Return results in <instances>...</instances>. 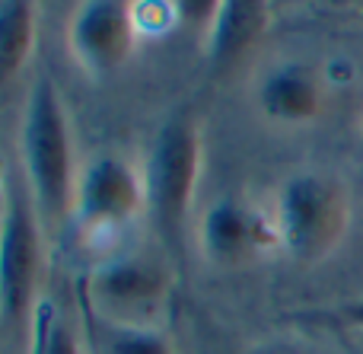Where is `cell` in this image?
Segmentation results:
<instances>
[{"label": "cell", "instance_id": "obj_1", "mask_svg": "<svg viewBox=\"0 0 363 354\" xmlns=\"http://www.w3.org/2000/svg\"><path fill=\"white\" fill-rule=\"evenodd\" d=\"M23 160L26 185H29L32 208L38 214L45 233H57L70 223L77 189L74 140H70L67 109L61 102L57 87L45 77L32 87L23 125Z\"/></svg>", "mask_w": 363, "mask_h": 354}, {"label": "cell", "instance_id": "obj_2", "mask_svg": "<svg viewBox=\"0 0 363 354\" xmlns=\"http://www.w3.org/2000/svg\"><path fill=\"white\" fill-rule=\"evenodd\" d=\"M201 170H204L201 125L188 115H176L157 131L144 166L147 217L166 240V246L182 243L194 192L201 182Z\"/></svg>", "mask_w": 363, "mask_h": 354}, {"label": "cell", "instance_id": "obj_3", "mask_svg": "<svg viewBox=\"0 0 363 354\" xmlns=\"http://www.w3.org/2000/svg\"><path fill=\"white\" fill-rule=\"evenodd\" d=\"M281 249L300 262H319L341 243L351 221L345 189L315 172L290 176L274 201Z\"/></svg>", "mask_w": 363, "mask_h": 354}, {"label": "cell", "instance_id": "obj_4", "mask_svg": "<svg viewBox=\"0 0 363 354\" xmlns=\"http://www.w3.org/2000/svg\"><path fill=\"white\" fill-rule=\"evenodd\" d=\"M140 214H147L144 172H138L128 160L106 153L80 170L70 223L86 246L96 249L115 243L138 223Z\"/></svg>", "mask_w": 363, "mask_h": 354}, {"label": "cell", "instance_id": "obj_5", "mask_svg": "<svg viewBox=\"0 0 363 354\" xmlns=\"http://www.w3.org/2000/svg\"><path fill=\"white\" fill-rule=\"evenodd\" d=\"M169 287V272L157 259L121 253L93 265L86 278V304L106 326L160 329Z\"/></svg>", "mask_w": 363, "mask_h": 354}, {"label": "cell", "instance_id": "obj_6", "mask_svg": "<svg viewBox=\"0 0 363 354\" xmlns=\"http://www.w3.org/2000/svg\"><path fill=\"white\" fill-rule=\"evenodd\" d=\"M42 278V223L29 192L13 195L0 233V319L19 323L35 313V291Z\"/></svg>", "mask_w": 363, "mask_h": 354}, {"label": "cell", "instance_id": "obj_7", "mask_svg": "<svg viewBox=\"0 0 363 354\" xmlns=\"http://www.w3.org/2000/svg\"><path fill=\"white\" fill-rule=\"evenodd\" d=\"M138 42L131 4L121 0H83L67 23V48L80 70L93 80L112 77L131 57Z\"/></svg>", "mask_w": 363, "mask_h": 354}, {"label": "cell", "instance_id": "obj_8", "mask_svg": "<svg viewBox=\"0 0 363 354\" xmlns=\"http://www.w3.org/2000/svg\"><path fill=\"white\" fill-rule=\"evenodd\" d=\"M277 246L274 217L239 198H220L201 217V253L217 268H242Z\"/></svg>", "mask_w": 363, "mask_h": 354}, {"label": "cell", "instance_id": "obj_9", "mask_svg": "<svg viewBox=\"0 0 363 354\" xmlns=\"http://www.w3.org/2000/svg\"><path fill=\"white\" fill-rule=\"evenodd\" d=\"M271 26V10L262 0H226L217 4L204 35V55L213 70H230L258 48Z\"/></svg>", "mask_w": 363, "mask_h": 354}, {"label": "cell", "instance_id": "obj_10", "mask_svg": "<svg viewBox=\"0 0 363 354\" xmlns=\"http://www.w3.org/2000/svg\"><path fill=\"white\" fill-rule=\"evenodd\" d=\"M262 112L271 121H287V125H300V121H313L322 109V89L319 80L309 67L300 64H287L277 67L268 80L262 83Z\"/></svg>", "mask_w": 363, "mask_h": 354}, {"label": "cell", "instance_id": "obj_11", "mask_svg": "<svg viewBox=\"0 0 363 354\" xmlns=\"http://www.w3.org/2000/svg\"><path fill=\"white\" fill-rule=\"evenodd\" d=\"M38 35V10L32 0L0 4V89L29 64Z\"/></svg>", "mask_w": 363, "mask_h": 354}, {"label": "cell", "instance_id": "obj_12", "mask_svg": "<svg viewBox=\"0 0 363 354\" xmlns=\"http://www.w3.org/2000/svg\"><path fill=\"white\" fill-rule=\"evenodd\" d=\"M32 354H83L74 329L51 300H42L32 313Z\"/></svg>", "mask_w": 363, "mask_h": 354}, {"label": "cell", "instance_id": "obj_13", "mask_svg": "<svg viewBox=\"0 0 363 354\" xmlns=\"http://www.w3.org/2000/svg\"><path fill=\"white\" fill-rule=\"evenodd\" d=\"M102 326L99 354H176L163 329H128V326Z\"/></svg>", "mask_w": 363, "mask_h": 354}, {"label": "cell", "instance_id": "obj_14", "mask_svg": "<svg viewBox=\"0 0 363 354\" xmlns=\"http://www.w3.org/2000/svg\"><path fill=\"white\" fill-rule=\"evenodd\" d=\"M131 13L138 35H163L176 23H182L179 4H169V0H138V4H131Z\"/></svg>", "mask_w": 363, "mask_h": 354}, {"label": "cell", "instance_id": "obj_15", "mask_svg": "<svg viewBox=\"0 0 363 354\" xmlns=\"http://www.w3.org/2000/svg\"><path fill=\"white\" fill-rule=\"evenodd\" d=\"M6 204H10V185H6L4 160H0V233H4V221H6Z\"/></svg>", "mask_w": 363, "mask_h": 354}, {"label": "cell", "instance_id": "obj_16", "mask_svg": "<svg viewBox=\"0 0 363 354\" xmlns=\"http://www.w3.org/2000/svg\"><path fill=\"white\" fill-rule=\"evenodd\" d=\"M345 316L351 326H357V329H363V300H354V304L345 306Z\"/></svg>", "mask_w": 363, "mask_h": 354}]
</instances>
